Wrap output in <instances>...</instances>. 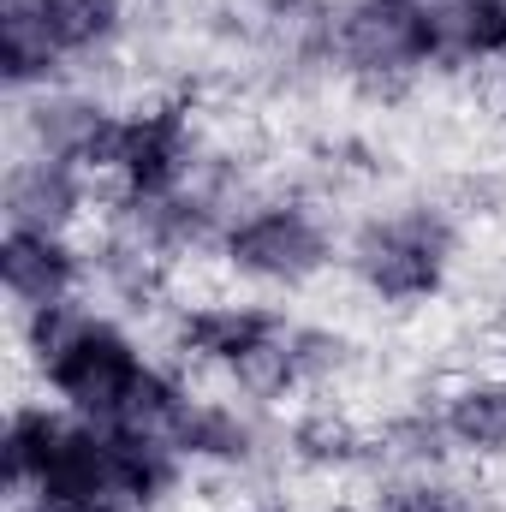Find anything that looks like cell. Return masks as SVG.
Returning <instances> with one entry per match:
<instances>
[{
  "mask_svg": "<svg viewBox=\"0 0 506 512\" xmlns=\"http://www.w3.org/2000/svg\"><path fill=\"white\" fill-rule=\"evenodd\" d=\"M12 512H167L185 459L131 429H96L54 399H18L0 435Z\"/></svg>",
  "mask_w": 506,
  "mask_h": 512,
  "instance_id": "6da1fadb",
  "label": "cell"
},
{
  "mask_svg": "<svg viewBox=\"0 0 506 512\" xmlns=\"http://www.w3.org/2000/svg\"><path fill=\"white\" fill-rule=\"evenodd\" d=\"M18 340H24V358H30L42 393L96 429H131V435L161 441L191 387L167 364H155L149 346L114 310L72 304L54 316H30V322H18Z\"/></svg>",
  "mask_w": 506,
  "mask_h": 512,
  "instance_id": "7a4b0ae2",
  "label": "cell"
},
{
  "mask_svg": "<svg viewBox=\"0 0 506 512\" xmlns=\"http://www.w3.org/2000/svg\"><path fill=\"white\" fill-rule=\"evenodd\" d=\"M167 340L185 364L215 370L233 393L256 405L328 393L352 370V340L292 316L274 298H197L179 304L167 322Z\"/></svg>",
  "mask_w": 506,
  "mask_h": 512,
  "instance_id": "3957f363",
  "label": "cell"
},
{
  "mask_svg": "<svg viewBox=\"0 0 506 512\" xmlns=\"http://www.w3.org/2000/svg\"><path fill=\"white\" fill-rule=\"evenodd\" d=\"M465 227L441 197H399L352 221L340 268L381 310H423L453 286Z\"/></svg>",
  "mask_w": 506,
  "mask_h": 512,
  "instance_id": "277c9868",
  "label": "cell"
},
{
  "mask_svg": "<svg viewBox=\"0 0 506 512\" xmlns=\"http://www.w3.org/2000/svg\"><path fill=\"white\" fill-rule=\"evenodd\" d=\"M131 24H137V0H6L0 78L12 102L114 66L131 42Z\"/></svg>",
  "mask_w": 506,
  "mask_h": 512,
  "instance_id": "5b68a950",
  "label": "cell"
},
{
  "mask_svg": "<svg viewBox=\"0 0 506 512\" xmlns=\"http://www.w3.org/2000/svg\"><path fill=\"white\" fill-rule=\"evenodd\" d=\"M340 233L328 221V209L310 191H251L221 239H215V262L227 280L251 286L256 298H292L310 292L334 262H340Z\"/></svg>",
  "mask_w": 506,
  "mask_h": 512,
  "instance_id": "8992f818",
  "label": "cell"
},
{
  "mask_svg": "<svg viewBox=\"0 0 506 512\" xmlns=\"http://www.w3.org/2000/svg\"><path fill=\"white\" fill-rule=\"evenodd\" d=\"M328 72L364 102H405L429 72L423 24L405 0H334L328 12Z\"/></svg>",
  "mask_w": 506,
  "mask_h": 512,
  "instance_id": "52a82bcc",
  "label": "cell"
},
{
  "mask_svg": "<svg viewBox=\"0 0 506 512\" xmlns=\"http://www.w3.org/2000/svg\"><path fill=\"white\" fill-rule=\"evenodd\" d=\"M215 149L221 143H209L191 102H179V96L137 102L120 114L114 161H108L114 203H149V197H173V191L197 185L209 173Z\"/></svg>",
  "mask_w": 506,
  "mask_h": 512,
  "instance_id": "ba28073f",
  "label": "cell"
},
{
  "mask_svg": "<svg viewBox=\"0 0 506 512\" xmlns=\"http://www.w3.org/2000/svg\"><path fill=\"white\" fill-rule=\"evenodd\" d=\"M268 405H256L245 393H203L185 387L173 423H167V447L185 459V471H215V477H251L268 465L274 435H268Z\"/></svg>",
  "mask_w": 506,
  "mask_h": 512,
  "instance_id": "9c48e42d",
  "label": "cell"
},
{
  "mask_svg": "<svg viewBox=\"0 0 506 512\" xmlns=\"http://www.w3.org/2000/svg\"><path fill=\"white\" fill-rule=\"evenodd\" d=\"M120 114L126 108H114L108 96H96L84 84H54V90L12 102V131H18L24 155H54V161L84 167L90 179H108Z\"/></svg>",
  "mask_w": 506,
  "mask_h": 512,
  "instance_id": "30bf717a",
  "label": "cell"
},
{
  "mask_svg": "<svg viewBox=\"0 0 506 512\" xmlns=\"http://www.w3.org/2000/svg\"><path fill=\"white\" fill-rule=\"evenodd\" d=\"M209 12L274 78L328 72V12H334V0H209Z\"/></svg>",
  "mask_w": 506,
  "mask_h": 512,
  "instance_id": "8fae6325",
  "label": "cell"
},
{
  "mask_svg": "<svg viewBox=\"0 0 506 512\" xmlns=\"http://www.w3.org/2000/svg\"><path fill=\"white\" fill-rule=\"evenodd\" d=\"M0 286H6L12 322L72 310V304H84V286H90V251H78L66 233L6 227L0 233Z\"/></svg>",
  "mask_w": 506,
  "mask_h": 512,
  "instance_id": "7c38bea8",
  "label": "cell"
},
{
  "mask_svg": "<svg viewBox=\"0 0 506 512\" xmlns=\"http://www.w3.org/2000/svg\"><path fill=\"white\" fill-rule=\"evenodd\" d=\"M90 173L72 167V161H54V155H12L6 161V179H0V209H6V227H30V233H78L84 215H90Z\"/></svg>",
  "mask_w": 506,
  "mask_h": 512,
  "instance_id": "4fadbf2b",
  "label": "cell"
},
{
  "mask_svg": "<svg viewBox=\"0 0 506 512\" xmlns=\"http://www.w3.org/2000/svg\"><path fill=\"white\" fill-rule=\"evenodd\" d=\"M429 405L459 459H477V465L506 459V370H471V376L447 382Z\"/></svg>",
  "mask_w": 506,
  "mask_h": 512,
  "instance_id": "5bb4252c",
  "label": "cell"
},
{
  "mask_svg": "<svg viewBox=\"0 0 506 512\" xmlns=\"http://www.w3.org/2000/svg\"><path fill=\"white\" fill-rule=\"evenodd\" d=\"M286 453H292L298 465H310V471H352L358 459L376 453V441H370L346 411H334V405H310V411L292 417V429H286Z\"/></svg>",
  "mask_w": 506,
  "mask_h": 512,
  "instance_id": "9a60e30c",
  "label": "cell"
},
{
  "mask_svg": "<svg viewBox=\"0 0 506 512\" xmlns=\"http://www.w3.org/2000/svg\"><path fill=\"white\" fill-rule=\"evenodd\" d=\"M495 84H501V96H506V42H501V54H495Z\"/></svg>",
  "mask_w": 506,
  "mask_h": 512,
  "instance_id": "2e32d148",
  "label": "cell"
},
{
  "mask_svg": "<svg viewBox=\"0 0 506 512\" xmlns=\"http://www.w3.org/2000/svg\"><path fill=\"white\" fill-rule=\"evenodd\" d=\"M245 512H292V507H286V501H251Z\"/></svg>",
  "mask_w": 506,
  "mask_h": 512,
  "instance_id": "e0dca14e",
  "label": "cell"
}]
</instances>
